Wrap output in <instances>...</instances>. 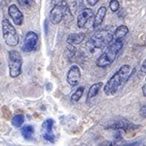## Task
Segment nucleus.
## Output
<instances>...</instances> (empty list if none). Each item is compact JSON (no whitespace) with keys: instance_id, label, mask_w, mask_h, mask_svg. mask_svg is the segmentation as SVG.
<instances>
[{"instance_id":"6e6552de","label":"nucleus","mask_w":146,"mask_h":146,"mask_svg":"<svg viewBox=\"0 0 146 146\" xmlns=\"http://www.w3.org/2000/svg\"><path fill=\"white\" fill-rule=\"evenodd\" d=\"M108 129H116V131H129V129H138V126H135L133 123H129L128 120L126 119H121V120H116V121H112L110 124L107 125Z\"/></svg>"},{"instance_id":"ddd939ff","label":"nucleus","mask_w":146,"mask_h":146,"mask_svg":"<svg viewBox=\"0 0 146 146\" xmlns=\"http://www.w3.org/2000/svg\"><path fill=\"white\" fill-rule=\"evenodd\" d=\"M106 12H107V9L106 7L104 6H101L100 7V9L96 12V16H95V20H94V27L95 28H98L100 27L102 23L103 20H104L105 16H106Z\"/></svg>"},{"instance_id":"b1692460","label":"nucleus","mask_w":146,"mask_h":146,"mask_svg":"<svg viewBox=\"0 0 146 146\" xmlns=\"http://www.w3.org/2000/svg\"><path fill=\"white\" fill-rule=\"evenodd\" d=\"M140 71L142 72V73H146V60L142 62V64H141Z\"/></svg>"},{"instance_id":"9b49d317","label":"nucleus","mask_w":146,"mask_h":146,"mask_svg":"<svg viewBox=\"0 0 146 146\" xmlns=\"http://www.w3.org/2000/svg\"><path fill=\"white\" fill-rule=\"evenodd\" d=\"M8 13L11 19L13 20L14 23L16 25H22L23 23V13L20 11V9L18 8L17 5L15 4H12L9 6L8 8Z\"/></svg>"},{"instance_id":"9d476101","label":"nucleus","mask_w":146,"mask_h":146,"mask_svg":"<svg viewBox=\"0 0 146 146\" xmlns=\"http://www.w3.org/2000/svg\"><path fill=\"white\" fill-rule=\"evenodd\" d=\"M80 79H81V70L77 65H72L69 68L66 75L67 83L71 87H75L79 84Z\"/></svg>"},{"instance_id":"f257e3e1","label":"nucleus","mask_w":146,"mask_h":146,"mask_svg":"<svg viewBox=\"0 0 146 146\" xmlns=\"http://www.w3.org/2000/svg\"><path fill=\"white\" fill-rule=\"evenodd\" d=\"M131 75V67L129 64H124L118 69V71L107 81L103 91L106 96H113L117 93L119 88L126 83Z\"/></svg>"},{"instance_id":"dca6fc26","label":"nucleus","mask_w":146,"mask_h":146,"mask_svg":"<svg viewBox=\"0 0 146 146\" xmlns=\"http://www.w3.org/2000/svg\"><path fill=\"white\" fill-rule=\"evenodd\" d=\"M129 33V28L127 25H120V27H118L116 28V30H115L114 32V39H121L123 38V37L126 36L127 34Z\"/></svg>"},{"instance_id":"a878e982","label":"nucleus","mask_w":146,"mask_h":146,"mask_svg":"<svg viewBox=\"0 0 146 146\" xmlns=\"http://www.w3.org/2000/svg\"><path fill=\"white\" fill-rule=\"evenodd\" d=\"M145 81H146V79H145Z\"/></svg>"},{"instance_id":"aec40b11","label":"nucleus","mask_w":146,"mask_h":146,"mask_svg":"<svg viewBox=\"0 0 146 146\" xmlns=\"http://www.w3.org/2000/svg\"><path fill=\"white\" fill-rule=\"evenodd\" d=\"M109 8L112 12H117L120 9V3L118 0H111L109 2Z\"/></svg>"},{"instance_id":"20e7f679","label":"nucleus","mask_w":146,"mask_h":146,"mask_svg":"<svg viewBox=\"0 0 146 146\" xmlns=\"http://www.w3.org/2000/svg\"><path fill=\"white\" fill-rule=\"evenodd\" d=\"M2 32H3V38L5 43L8 46H17L20 41L17 30L13 27L8 19L2 20Z\"/></svg>"},{"instance_id":"0eeeda50","label":"nucleus","mask_w":146,"mask_h":146,"mask_svg":"<svg viewBox=\"0 0 146 146\" xmlns=\"http://www.w3.org/2000/svg\"><path fill=\"white\" fill-rule=\"evenodd\" d=\"M37 43H38V35L33 31L27 32L22 46V51L25 52V53L35 51L37 47Z\"/></svg>"},{"instance_id":"423d86ee","label":"nucleus","mask_w":146,"mask_h":146,"mask_svg":"<svg viewBox=\"0 0 146 146\" xmlns=\"http://www.w3.org/2000/svg\"><path fill=\"white\" fill-rule=\"evenodd\" d=\"M69 11L68 4L65 0L56 3L50 12V21L53 25H58L63 20L64 16Z\"/></svg>"},{"instance_id":"1a4fd4ad","label":"nucleus","mask_w":146,"mask_h":146,"mask_svg":"<svg viewBox=\"0 0 146 146\" xmlns=\"http://www.w3.org/2000/svg\"><path fill=\"white\" fill-rule=\"evenodd\" d=\"M54 125H55V121L53 119H47L42 124V135L44 139L50 142H55V135L53 131Z\"/></svg>"},{"instance_id":"7ed1b4c3","label":"nucleus","mask_w":146,"mask_h":146,"mask_svg":"<svg viewBox=\"0 0 146 146\" xmlns=\"http://www.w3.org/2000/svg\"><path fill=\"white\" fill-rule=\"evenodd\" d=\"M114 40V33L111 31V28H101L98 30L87 43V47L90 52H94L95 49H102Z\"/></svg>"},{"instance_id":"39448f33","label":"nucleus","mask_w":146,"mask_h":146,"mask_svg":"<svg viewBox=\"0 0 146 146\" xmlns=\"http://www.w3.org/2000/svg\"><path fill=\"white\" fill-rule=\"evenodd\" d=\"M23 58L18 51L9 52V73L12 78H16L22 73Z\"/></svg>"},{"instance_id":"412c9836","label":"nucleus","mask_w":146,"mask_h":146,"mask_svg":"<svg viewBox=\"0 0 146 146\" xmlns=\"http://www.w3.org/2000/svg\"><path fill=\"white\" fill-rule=\"evenodd\" d=\"M18 2L23 6H25V7H30L34 4V1L33 0H18Z\"/></svg>"},{"instance_id":"5701e85b","label":"nucleus","mask_w":146,"mask_h":146,"mask_svg":"<svg viewBox=\"0 0 146 146\" xmlns=\"http://www.w3.org/2000/svg\"><path fill=\"white\" fill-rule=\"evenodd\" d=\"M87 1V3L89 4V5H91V6H95L96 3H98L100 0H86Z\"/></svg>"},{"instance_id":"4468645a","label":"nucleus","mask_w":146,"mask_h":146,"mask_svg":"<svg viewBox=\"0 0 146 146\" xmlns=\"http://www.w3.org/2000/svg\"><path fill=\"white\" fill-rule=\"evenodd\" d=\"M85 39V34L84 33H72L69 34L66 39L67 43L70 45H79Z\"/></svg>"},{"instance_id":"f3484780","label":"nucleus","mask_w":146,"mask_h":146,"mask_svg":"<svg viewBox=\"0 0 146 146\" xmlns=\"http://www.w3.org/2000/svg\"><path fill=\"white\" fill-rule=\"evenodd\" d=\"M33 133H34V129H33V126H25L22 128V135L25 139H31L32 136H33Z\"/></svg>"},{"instance_id":"f8f14e48","label":"nucleus","mask_w":146,"mask_h":146,"mask_svg":"<svg viewBox=\"0 0 146 146\" xmlns=\"http://www.w3.org/2000/svg\"><path fill=\"white\" fill-rule=\"evenodd\" d=\"M94 16V12L90 8H85L82 13L78 16L77 19V27L79 28H83L85 25H87V23L93 18Z\"/></svg>"},{"instance_id":"f03ea898","label":"nucleus","mask_w":146,"mask_h":146,"mask_svg":"<svg viewBox=\"0 0 146 146\" xmlns=\"http://www.w3.org/2000/svg\"><path fill=\"white\" fill-rule=\"evenodd\" d=\"M122 48H123V42L121 41V39H116L115 41H112L106 48V50L96 60V66L101 68L110 66L116 60L117 56L120 53V51L122 50Z\"/></svg>"},{"instance_id":"393cba45","label":"nucleus","mask_w":146,"mask_h":146,"mask_svg":"<svg viewBox=\"0 0 146 146\" xmlns=\"http://www.w3.org/2000/svg\"><path fill=\"white\" fill-rule=\"evenodd\" d=\"M142 94H143V96H146V84L143 85V87H142Z\"/></svg>"},{"instance_id":"a211bd4d","label":"nucleus","mask_w":146,"mask_h":146,"mask_svg":"<svg viewBox=\"0 0 146 146\" xmlns=\"http://www.w3.org/2000/svg\"><path fill=\"white\" fill-rule=\"evenodd\" d=\"M84 90H85L84 87H79V88L72 94L71 98H70V100H71L72 102H77V101L80 100V98H81L82 96H83Z\"/></svg>"},{"instance_id":"6ab92c4d","label":"nucleus","mask_w":146,"mask_h":146,"mask_svg":"<svg viewBox=\"0 0 146 146\" xmlns=\"http://www.w3.org/2000/svg\"><path fill=\"white\" fill-rule=\"evenodd\" d=\"M23 122H25V117H23V115H21V114L16 115V116L12 119V125H13L14 127H16V128L22 127Z\"/></svg>"},{"instance_id":"4be33fe9","label":"nucleus","mask_w":146,"mask_h":146,"mask_svg":"<svg viewBox=\"0 0 146 146\" xmlns=\"http://www.w3.org/2000/svg\"><path fill=\"white\" fill-rule=\"evenodd\" d=\"M139 114L141 117H143V118H146V104L142 105L139 110Z\"/></svg>"},{"instance_id":"2eb2a0df","label":"nucleus","mask_w":146,"mask_h":146,"mask_svg":"<svg viewBox=\"0 0 146 146\" xmlns=\"http://www.w3.org/2000/svg\"><path fill=\"white\" fill-rule=\"evenodd\" d=\"M102 85H103L102 82H98V83L92 85L90 90L88 92V100H90L92 98H95V96H98V94L100 93V90L101 89V87H102Z\"/></svg>"}]
</instances>
